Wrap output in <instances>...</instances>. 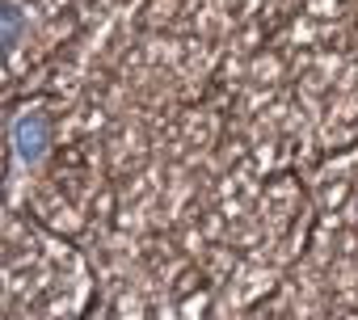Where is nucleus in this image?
I'll use <instances>...</instances> for the list:
<instances>
[{"instance_id": "f257e3e1", "label": "nucleus", "mask_w": 358, "mask_h": 320, "mask_svg": "<svg viewBox=\"0 0 358 320\" xmlns=\"http://www.w3.org/2000/svg\"><path fill=\"white\" fill-rule=\"evenodd\" d=\"M47 139H51V126H47V114H22L17 126H13V143H17V156L26 165H38L43 152H47Z\"/></svg>"}, {"instance_id": "f03ea898", "label": "nucleus", "mask_w": 358, "mask_h": 320, "mask_svg": "<svg viewBox=\"0 0 358 320\" xmlns=\"http://www.w3.org/2000/svg\"><path fill=\"white\" fill-rule=\"evenodd\" d=\"M17 34H22V13H17V5H5V43L13 47Z\"/></svg>"}]
</instances>
